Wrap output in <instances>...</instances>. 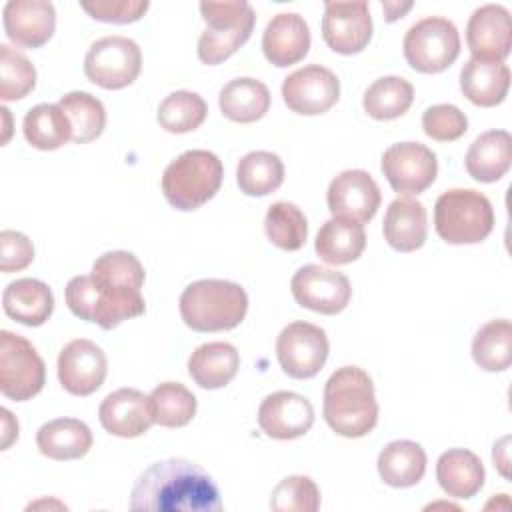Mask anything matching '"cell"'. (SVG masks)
<instances>
[{
    "instance_id": "8d00e7d4",
    "label": "cell",
    "mask_w": 512,
    "mask_h": 512,
    "mask_svg": "<svg viewBox=\"0 0 512 512\" xmlns=\"http://www.w3.org/2000/svg\"><path fill=\"white\" fill-rule=\"evenodd\" d=\"M150 412L154 424L166 428L186 426L198 408L196 396L180 382H162L150 394Z\"/></svg>"
},
{
    "instance_id": "f1b7e54d",
    "label": "cell",
    "mask_w": 512,
    "mask_h": 512,
    "mask_svg": "<svg viewBox=\"0 0 512 512\" xmlns=\"http://www.w3.org/2000/svg\"><path fill=\"white\" fill-rule=\"evenodd\" d=\"M366 248V232L364 224L346 220V218H330L326 220L314 242L316 254L334 266L350 264L362 256Z\"/></svg>"
},
{
    "instance_id": "1f68e13d",
    "label": "cell",
    "mask_w": 512,
    "mask_h": 512,
    "mask_svg": "<svg viewBox=\"0 0 512 512\" xmlns=\"http://www.w3.org/2000/svg\"><path fill=\"white\" fill-rule=\"evenodd\" d=\"M218 106L222 114L232 122H256L270 108V90L256 78H234L222 86L218 94Z\"/></svg>"
},
{
    "instance_id": "5b68a950",
    "label": "cell",
    "mask_w": 512,
    "mask_h": 512,
    "mask_svg": "<svg viewBox=\"0 0 512 512\" xmlns=\"http://www.w3.org/2000/svg\"><path fill=\"white\" fill-rule=\"evenodd\" d=\"M66 306L74 316L112 330L128 318L144 314L146 302L138 290H118L98 284L92 274L74 276L64 290Z\"/></svg>"
},
{
    "instance_id": "8fae6325",
    "label": "cell",
    "mask_w": 512,
    "mask_h": 512,
    "mask_svg": "<svg viewBox=\"0 0 512 512\" xmlns=\"http://www.w3.org/2000/svg\"><path fill=\"white\" fill-rule=\"evenodd\" d=\"M326 332L310 322H292L276 338V358L282 370L296 380L316 376L328 358Z\"/></svg>"
},
{
    "instance_id": "7c38bea8",
    "label": "cell",
    "mask_w": 512,
    "mask_h": 512,
    "mask_svg": "<svg viewBox=\"0 0 512 512\" xmlns=\"http://www.w3.org/2000/svg\"><path fill=\"white\" fill-rule=\"evenodd\" d=\"M290 290L302 308L328 316L342 312L352 298L348 276L320 264L298 268L290 280Z\"/></svg>"
},
{
    "instance_id": "836d02e7",
    "label": "cell",
    "mask_w": 512,
    "mask_h": 512,
    "mask_svg": "<svg viewBox=\"0 0 512 512\" xmlns=\"http://www.w3.org/2000/svg\"><path fill=\"white\" fill-rule=\"evenodd\" d=\"M236 182L246 196H266L284 182V164L274 152H248L236 166Z\"/></svg>"
},
{
    "instance_id": "8992f818",
    "label": "cell",
    "mask_w": 512,
    "mask_h": 512,
    "mask_svg": "<svg viewBox=\"0 0 512 512\" xmlns=\"http://www.w3.org/2000/svg\"><path fill=\"white\" fill-rule=\"evenodd\" d=\"M434 228L448 244H478L494 228L490 200L472 188H452L434 204Z\"/></svg>"
},
{
    "instance_id": "cb8c5ba5",
    "label": "cell",
    "mask_w": 512,
    "mask_h": 512,
    "mask_svg": "<svg viewBox=\"0 0 512 512\" xmlns=\"http://www.w3.org/2000/svg\"><path fill=\"white\" fill-rule=\"evenodd\" d=\"M2 308L24 326H42L52 316L54 294L42 280L18 278L4 288Z\"/></svg>"
},
{
    "instance_id": "74e56055",
    "label": "cell",
    "mask_w": 512,
    "mask_h": 512,
    "mask_svg": "<svg viewBox=\"0 0 512 512\" xmlns=\"http://www.w3.org/2000/svg\"><path fill=\"white\" fill-rule=\"evenodd\" d=\"M58 106L64 110V114L70 120L72 140L76 144L92 142L104 132L106 110L96 96L82 90H74L60 96Z\"/></svg>"
},
{
    "instance_id": "4fadbf2b",
    "label": "cell",
    "mask_w": 512,
    "mask_h": 512,
    "mask_svg": "<svg viewBox=\"0 0 512 512\" xmlns=\"http://www.w3.org/2000/svg\"><path fill=\"white\" fill-rule=\"evenodd\" d=\"M380 168L394 192L414 196L436 180L438 160L436 154L420 142H398L384 150Z\"/></svg>"
},
{
    "instance_id": "484cf974",
    "label": "cell",
    "mask_w": 512,
    "mask_h": 512,
    "mask_svg": "<svg viewBox=\"0 0 512 512\" xmlns=\"http://www.w3.org/2000/svg\"><path fill=\"white\" fill-rule=\"evenodd\" d=\"M482 460L466 448H450L436 462V480L440 488L458 500H468L484 486Z\"/></svg>"
},
{
    "instance_id": "9c48e42d",
    "label": "cell",
    "mask_w": 512,
    "mask_h": 512,
    "mask_svg": "<svg viewBox=\"0 0 512 512\" xmlns=\"http://www.w3.org/2000/svg\"><path fill=\"white\" fill-rule=\"evenodd\" d=\"M46 382V366L36 348L20 334L0 332V392L16 402L36 396Z\"/></svg>"
},
{
    "instance_id": "5bb4252c",
    "label": "cell",
    "mask_w": 512,
    "mask_h": 512,
    "mask_svg": "<svg viewBox=\"0 0 512 512\" xmlns=\"http://www.w3.org/2000/svg\"><path fill=\"white\" fill-rule=\"evenodd\" d=\"M282 98L292 112L316 116L330 110L338 102L340 80L330 68L308 64L284 78Z\"/></svg>"
},
{
    "instance_id": "603a6c76",
    "label": "cell",
    "mask_w": 512,
    "mask_h": 512,
    "mask_svg": "<svg viewBox=\"0 0 512 512\" xmlns=\"http://www.w3.org/2000/svg\"><path fill=\"white\" fill-rule=\"evenodd\" d=\"M382 232L386 242L398 252L418 250L428 236V214L422 202L398 196L384 214Z\"/></svg>"
},
{
    "instance_id": "e0dca14e",
    "label": "cell",
    "mask_w": 512,
    "mask_h": 512,
    "mask_svg": "<svg viewBox=\"0 0 512 512\" xmlns=\"http://www.w3.org/2000/svg\"><path fill=\"white\" fill-rule=\"evenodd\" d=\"M380 188L366 170H344L328 186L326 202L332 218L368 222L380 208Z\"/></svg>"
},
{
    "instance_id": "f907efd6",
    "label": "cell",
    "mask_w": 512,
    "mask_h": 512,
    "mask_svg": "<svg viewBox=\"0 0 512 512\" xmlns=\"http://www.w3.org/2000/svg\"><path fill=\"white\" fill-rule=\"evenodd\" d=\"M0 112L6 116V124H8V108H6V106H2V108H0ZM6 140H8V128H6V136H4V140H2V142H6Z\"/></svg>"
},
{
    "instance_id": "e575fe53",
    "label": "cell",
    "mask_w": 512,
    "mask_h": 512,
    "mask_svg": "<svg viewBox=\"0 0 512 512\" xmlns=\"http://www.w3.org/2000/svg\"><path fill=\"white\" fill-rule=\"evenodd\" d=\"M414 100L412 84L402 76H382L366 92L362 106L374 120H394L408 112Z\"/></svg>"
},
{
    "instance_id": "4dcf8cb0",
    "label": "cell",
    "mask_w": 512,
    "mask_h": 512,
    "mask_svg": "<svg viewBox=\"0 0 512 512\" xmlns=\"http://www.w3.org/2000/svg\"><path fill=\"white\" fill-rule=\"evenodd\" d=\"M376 468L388 486L410 488L426 472V452L414 440H394L380 450Z\"/></svg>"
},
{
    "instance_id": "6da1fadb",
    "label": "cell",
    "mask_w": 512,
    "mask_h": 512,
    "mask_svg": "<svg viewBox=\"0 0 512 512\" xmlns=\"http://www.w3.org/2000/svg\"><path fill=\"white\" fill-rule=\"evenodd\" d=\"M136 512H218L222 500L212 476L184 458L150 464L130 494Z\"/></svg>"
},
{
    "instance_id": "c3c4849f",
    "label": "cell",
    "mask_w": 512,
    "mask_h": 512,
    "mask_svg": "<svg viewBox=\"0 0 512 512\" xmlns=\"http://www.w3.org/2000/svg\"><path fill=\"white\" fill-rule=\"evenodd\" d=\"M0 414H2V450H6L18 438V422L14 420L8 408H2Z\"/></svg>"
},
{
    "instance_id": "f6af8a7d",
    "label": "cell",
    "mask_w": 512,
    "mask_h": 512,
    "mask_svg": "<svg viewBox=\"0 0 512 512\" xmlns=\"http://www.w3.org/2000/svg\"><path fill=\"white\" fill-rule=\"evenodd\" d=\"M94 20L108 24H130L140 20L148 10V0H94L80 4Z\"/></svg>"
},
{
    "instance_id": "f35d334b",
    "label": "cell",
    "mask_w": 512,
    "mask_h": 512,
    "mask_svg": "<svg viewBox=\"0 0 512 512\" xmlns=\"http://www.w3.org/2000/svg\"><path fill=\"white\" fill-rule=\"evenodd\" d=\"M264 232L274 246L294 252L306 244L308 222L304 212L296 204L280 200L268 206L264 218Z\"/></svg>"
},
{
    "instance_id": "f546056e",
    "label": "cell",
    "mask_w": 512,
    "mask_h": 512,
    "mask_svg": "<svg viewBox=\"0 0 512 512\" xmlns=\"http://www.w3.org/2000/svg\"><path fill=\"white\" fill-rule=\"evenodd\" d=\"M36 446L52 460H76L92 448V432L78 418H56L40 426Z\"/></svg>"
},
{
    "instance_id": "277c9868",
    "label": "cell",
    "mask_w": 512,
    "mask_h": 512,
    "mask_svg": "<svg viewBox=\"0 0 512 512\" xmlns=\"http://www.w3.org/2000/svg\"><path fill=\"white\" fill-rule=\"evenodd\" d=\"M222 160L210 150H186L162 174V192L176 210L190 212L206 204L220 190Z\"/></svg>"
},
{
    "instance_id": "9a60e30c",
    "label": "cell",
    "mask_w": 512,
    "mask_h": 512,
    "mask_svg": "<svg viewBox=\"0 0 512 512\" xmlns=\"http://www.w3.org/2000/svg\"><path fill=\"white\" fill-rule=\"evenodd\" d=\"M322 38L338 54H358L372 38V18L366 2H326Z\"/></svg>"
},
{
    "instance_id": "ab89813d",
    "label": "cell",
    "mask_w": 512,
    "mask_h": 512,
    "mask_svg": "<svg viewBox=\"0 0 512 512\" xmlns=\"http://www.w3.org/2000/svg\"><path fill=\"white\" fill-rule=\"evenodd\" d=\"M208 114L204 98L190 90H176L168 94L158 106V124L172 134H186L196 130Z\"/></svg>"
},
{
    "instance_id": "d6986e66",
    "label": "cell",
    "mask_w": 512,
    "mask_h": 512,
    "mask_svg": "<svg viewBox=\"0 0 512 512\" xmlns=\"http://www.w3.org/2000/svg\"><path fill=\"white\" fill-rule=\"evenodd\" d=\"M466 44L472 58L504 62L512 48L510 12L500 4L476 8L466 24Z\"/></svg>"
},
{
    "instance_id": "d6a6232c",
    "label": "cell",
    "mask_w": 512,
    "mask_h": 512,
    "mask_svg": "<svg viewBox=\"0 0 512 512\" xmlns=\"http://www.w3.org/2000/svg\"><path fill=\"white\" fill-rule=\"evenodd\" d=\"M24 138L38 150H56L72 140V126L58 104H36L22 122Z\"/></svg>"
},
{
    "instance_id": "ee69618b",
    "label": "cell",
    "mask_w": 512,
    "mask_h": 512,
    "mask_svg": "<svg viewBox=\"0 0 512 512\" xmlns=\"http://www.w3.org/2000/svg\"><path fill=\"white\" fill-rule=\"evenodd\" d=\"M422 128L432 140L452 142L466 134L468 118L454 104H434L424 110Z\"/></svg>"
},
{
    "instance_id": "ac0fdd59",
    "label": "cell",
    "mask_w": 512,
    "mask_h": 512,
    "mask_svg": "<svg viewBox=\"0 0 512 512\" xmlns=\"http://www.w3.org/2000/svg\"><path fill=\"white\" fill-rule=\"evenodd\" d=\"M314 424L312 402L290 390L268 394L258 408V426L276 440H294L304 436Z\"/></svg>"
},
{
    "instance_id": "7a4b0ae2",
    "label": "cell",
    "mask_w": 512,
    "mask_h": 512,
    "mask_svg": "<svg viewBox=\"0 0 512 512\" xmlns=\"http://www.w3.org/2000/svg\"><path fill=\"white\" fill-rule=\"evenodd\" d=\"M322 412L326 424L344 438H362L378 422L374 382L358 366H342L324 384Z\"/></svg>"
},
{
    "instance_id": "2e32d148",
    "label": "cell",
    "mask_w": 512,
    "mask_h": 512,
    "mask_svg": "<svg viewBox=\"0 0 512 512\" xmlns=\"http://www.w3.org/2000/svg\"><path fill=\"white\" fill-rule=\"evenodd\" d=\"M106 372V354L92 340L76 338L58 354V380L74 396L94 394L104 384Z\"/></svg>"
},
{
    "instance_id": "60d3db41",
    "label": "cell",
    "mask_w": 512,
    "mask_h": 512,
    "mask_svg": "<svg viewBox=\"0 0 512 512\" xmlns=\"http://www.w3.org/2000/svg\"><path fill=\"white\" fill-rule=\"evenodd\" d=\"M92 278L108 288L118 290H142L144 266L128 250H110L96 258L92 266Z\"/></svg>"
},
{
    "instance_id": "d590c367",
    "label": "cell",
    "mask_w": 512,
    "mask_h": 512,
    "mask_svg": "<svg viewBox=\"0 0 512 512\" xmlns=\"http://www.w3.org/2000/svg\"><path fill=\"white\" fill-rule=\"evenodd\" d=\"M472 358L486 372H502L512 364V324L506 318L486 322L472 340Z\"/></svg>"
},
{
    "instance_id": "83f0119b",
    "label": "cell",
    "mask_w": 512,
    "mask_h": 512,
    "mask_svg": "<svg viewBox=\"0 0 512 512\" xmlns=\"http://www.w3.org/2000/svg\"><path fill=\"white\" fill-rule=\"evenodd\" d=\"M238 368L240 354L230 342H206L188 358V374L204 390L224 388Z\"/></svg>"
},
{
    "instance_id": "44dd1931",
    "label": "cell",
    "mask_w": 512,
    "mask_h": 512,
    "mask_svg": "<svg viewBox=\"0 0 512 512\" xmlns=\"http://www.w3.org/2000/svg\"><path fill=\"white\" fill-rule=\"evenodd\" d=\"M98 418L106 432L120 438L142 436L154 424L148 396L136 388L110 392L98 408Z\"/></svg>"
},
{
    "instance_id": "d4e9b609",
    "label": "cell",
    "mask_w": 512,
    "mask_h": 512,
    "mask_svg": "<svg viewBox=\"0 0 512 512\" xmlns=\"http://www.w3.org/2000/svg\"><path fill=\"white\" fill-rule=\"evenodd\" d=\"M510 88V68L504 62L470 58L460 70V90L476 106L500 104Z\"/></svg>"
},
{
    "instance_id": "52a82bcc",
    "label": "cell",
    "mask_w": 512,
    "mask_h": 512,
    "mask_svg": "<svg viewBox=\"0 0 512 512\" xmlns=\"http://www.w3.org/2000/svg\"><path fill=\"white\" fill-rule=\"evenodd\" d=\"M200 14L206 30L198 38V58L208 64H220L248 42L256 12L246 0L200 2Z\"/></svg>"
},
{
    "instance_id": "4316f807",
    "label": "cell",
    "mask_w": 512,
    "mask_h": 512,
    "mask_svg": "<svg viewBox=\"0 0 512 512\" xmlns=\"http://www.w3.org/2000/svg\"><path fill=\"white\" fill-rule=\"evenodd\" d=\"M512 162V136L506 130H488L480 134L468 148L464 166L478 182L500 180Z\"/></svg>"
},
{
    "instance_id": "ffe728a7",
    "label": "cell",
    "mask_w": 512,
    "mask_h": 512,
    "mask_svg": "<svg viewBox=\"0 0 512 512\" xmlns=\"http://www.w3.org/2000/svg\"><path fill=\"white\" fill-rule=\"evenodd\" d=\"M6 36L24 48H40L56 28V10L48 0H8L2 10Z\"/></svg>"
},
{
    "instance_id": "681fc988",
    "label": "cell",
    "mask_w": 512,
    "mask_h": 512,
    "mask_svg": "<svg viewBox=\"0 0 512 512\" xmlns=\"http://www.w3.org/2000/svg\"><path fill=\"white\" fill-rule=\"evenodd\" d=\"M382 8H384V14H386V20L394 22L396 18H400L404 12H408L412 8V2H404V4H400V2H384Z\"/></svg>"
},
{
    "instance_id": "3957f363",
    "label": "cell",
    "mask_w": 512,
    "mask_h": 512,
    "mask_svg": "<svg viewBox=\"0 0 512 512\" xmlns=\"http://www.w3.org/2000/svg\"><path fill=\"white\" fill-rule=\"evenodd\" d=\"M184 324L196 332L236 328L248 312L246 290L230 280L204 278L188 284L178 300Z\"/></svg>"
},
{
    "instance_id": "b9f144b4",
    "label": "cell",
    "mask_w": 512,
    "mask_h": 512,
    "mask_svg": "<svg viewBox=\"0 0 512 512\" xmlns=\"http://www.w3.org/2000/svg\"><path fill=\"white\" fill-rule=\"evenodd\" d=\"M36 86L34 64L16 48L0 44V98L20 100Z\"/></svg>"
},
{
    "instance_id": "7dc6e473",
    "label": "cell",
    "mask_w": 512,
    "mask_h": 512,
    "mask_svg": "<svg viewBox=\"0 0 512 512\" xmlns=\"http://www.w3.org/2000/svg\"><path fill=\"white\" fill-rule=\"evenodd\" d=\"M508 444H510V436H504V438H500V440L494 444V450H492L494 466L498 468V472H500L504 478H510V472H508V464H510V458H508Z\"/></svg>"
},
{
    "instance_id": "7402d4cb",
    "label": "cell",
    "mask_w": 512,
    "mask_h": 512,
    "mask_svg": "<svg viewBox=\"0 0 512 512\" xmlns=\"http://www.w3.org/2000/svg\"><path fill=\"white\" fill-rule=\"evenodd\" d=\"M310 50V28L296 12H280L272 16L262 34V52L266 60L278 68L300 62Z\"/></svg>"
},
{
    "instance_id": "ba28073f",
    "label": "cell",
    "mask_w": 512,
    "mask_h": 512,
    "mask_svg": "<svg viewBox=\"0 0 512 512\" xmlns=\"http://www.w3.org/2000/svg\"><path fill=\"white\" fill-rule=\"evenodd\" d=\"M402 50L410 68L422 74H436L458 58L460 34L448 18L426 16L408 28Z\"/></svg>"
},
{
    "instance_id": "30bf717a",
    "label": "cell",
    "mask_w": 512,
    "mask_h": 512,
    "mask_svg": "<svg viewBox=\"0 0 512 512\" xmlns=\"http://www.w3.org/2000/svg\"><path fill=\"white\" fill-rule=\"evenodd\" d=\"M142 70V52L132 38L104 36L90 44L84 56V74L106 90L130 86Z\"/></svg>"
},
{
    "instance_id": "bcb514c9",
    "label": "cell",
    "mask_w": 512,
    "mask_h": 512,
    "mask_svg": "<svg viewBox=\"0 0 512 512\" xmlns=\"http://www.w3.org/2000/svg\"><path fill=\"white\" fill-rule=\"evenodd\" d=\"M34 260V246L30 238L16 230L0 232V270L4 274L24 270Z\"/></svg>"
},
{
    "instance_id": "7bdbcfd3",
    "label": "cell",
    "mask_w": 512,
    "mask_h": 512,
    "mask_svg": "<svg viewBox=\"0 0 512 512\" xmlns=\"http://www.w3.org/2000/svg\"><path fill=\"white\" fill-rule=\"evenodd\" d=\"M270 508L276 512H316L320 490L308 476H288L270 494Z\"/></svg>"
}]
</instances>
